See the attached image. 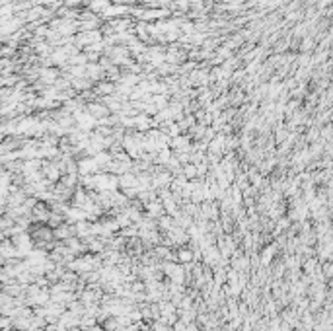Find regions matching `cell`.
I'll list each match as a JSON object with an SVG mask.
<instances>
[{
	"label": "cell",
	"instance_id": "1",
	"mask_svg": "<svg viewBox=\"0 0 333 331\" xmlns=\"http://www.w3.org/2000/svg\"><path fill=\"white\" fill-rule=\"evenodd\" d=\"M180 257H182V261H191V253L189 251H182Z\"/></svg>",
	"mask_w": 333,
	"mask_h": 331
}]
</instances>
